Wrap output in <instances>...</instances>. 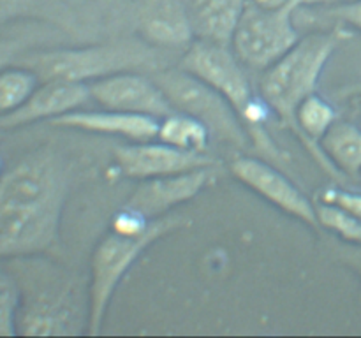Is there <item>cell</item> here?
<instances>
[{
    "label": "cell",
    "instance_id": "7c38bea8",
    "mask_svg": "<svg viewBox=\"0 0 361 338\" xmlns=\"http://www.w3.org/2000/svg\"><path fill=\"white\" fill-rule=\"evenodd\" d=\"M80 323V310L71 285L21 291L18 334H74L78 333L74 327Z\"/></svg>",
    "mask_w": 361,
    "mask_h": 338
},
{
    "label": "cell",
    "instance_id": "9a60e30c",
    "mask_svg": "<svg viewBox=\"0 0 361 338\" xmlns=\"http://www.w3.org/2000/svg\"><path fill=\"white\" fill-rule=\"evenodd\" d=\"M140 32L148 44L182 48L192 44L187 0H143Z\"/></svg>",
    "mask_w": 361,
    "mask_h": 338
},
{
    "label": "cell",
    "instance_id": "2e32d148",
    "mask_svg": "<svg viewBox=\"0 0 361 338\" xmlns=\"http://www.w3.org/2000/svg\"><path fill=\"white\" fill-rule=\"evenodd\" d=\"M245 6L247 0H187L194 39L231 46Z\"/></svg>",
    "mask_w": 361,
    "mask_h": 338
},
{
    "label": "cell",
    "instance_id": "5bb4252c",
    "mask_svg": "<svg viewBox=\"0 0 361 338\" xmlns=\"http://www.w3.org/2000/svg\"><path fill=\"white\" fill-rule=\"evenodd\" d=\"M53 125L66 127V129L85 130V132L106 134V136H118L129 141H148L157 139L159 120L147 115H133V113L113 111H76L66 113L59 118L51 120Z\"/></svg>",
    "mask_w": 361,
    "mask_h": 338
},
{
    "label": "cell",
    "instance_id": "d4e9b609",
    "mask_svg": "<svg viewBox=\"0 0 361 338\" xmlns=\"http://www.w3.org/2000/svg\"><path fill=\"white\" fill-rule=\"evenodd\" d=\"M4 173V158H2V154H0V176H2Z\"/></svg>",
    "mask_w": 361,
    "mask_h": 338
},
{
    "label": "cell",
    "instance_id": "3957f363",
    "mask_svg": "<svg viewBox=\"0 0 361 338\" xmlns=\"http://www.w3.org/2000/svg\"><path fill=\"white\" fill-rule=\"evenodd\" d=\"M344 39L342 30L312 34L300 39L286 55L264 69L259 80V95L295 136H298L296 108L317 90L324 67Z\"/></svg>",
    "mask_w": 361,
    "mask_h": 338
},
{
    "label": "cell",
    "instance_id": "277c9868",
    "mask_svg": "<svg viewBox=\"0 0 361 338\" xmlns=\"http://www.w3.org/2000/svg\"><path fill=\"white\" fill-rule=\"evenodd\" d=\"M187 224L189 220L180 215H166L155 218L140 234H120L109 229L108 234L97 243L92 254L88 285V334H97L101 331L113 294L134 263L162 236Z\"/></svg>",
    "mask_w": 361,
    "mask_h": 338
},
{
    "label": "cell",
    "instance_id": "30bf717a",
    "mask_svg": "<svg viewBox=\"0 0 361 338\" xmlns=\"http://www.w3.org/2000/svg\"><path fill=\"white\" fill-rule=\"evenodd\" d=\"M88 90L99 106L113 111L147 115L157 120L176 111L154 77L136 70H123L92 81Z\"/></svg>",
    "mask_w": 361,
    "mask_h": 338
},
{
    "label": "cell",
    "instance_id": "52a82bcc",
    "mask_svg": "<svg viewBox=\"0 0 361 338\" xmlns=\"http://www.w3.org/2000/svg\"><path fill=\"white\" fill-rule=\"evenodd\" d=\"M152 77L176 111L187 113L203 122L212 136L238 150H249L252 146L238 113L214 87L183 67L157 70Z\"/></svg>",
    "mask_w": 361,
    "mask_h": 338
},
{
    "label": "cell",
    "instance_id": "e0dca14e",
    "mask_svg": "<svg viewBox=\"0 0 361 338\" xmlns=\"http://www.w3.org/2000/svg\"><path fill=\"white\" fill-rule=\"evenodd\" d=\"M321 148L342 175H361V129L355 123L337 120L321 139Z\"/></svg>",
    "mask_w": 361,
    "mask_h": 338
},
{
    "label": "cell",
    "instance_id": "4fadbf2b",
    "mask_svg": "<svg viewBox=\"0 0 361 338\" xmlns=\"http://www.w3.org/2000/svg\"><path fill=\"white\" fill-rule=\"evenodd\" d=\"M90 97L87 83L74 81H41L28 101L16 111L0 118V130L20 129L42 120H55L66 113L76 111Z\"/></svg>",
    "mask_w": 361,
    "mask_h": 338
},
{
    "label": "cell",
    "instance_id": "ffe728a7",
    "mask_svg": "<svg viewBox=\"0 0 361 338\" xmlns=\"http://www.w3.org/2000/svg\"><path fill=\"white\" fill-rule=\"evenodd\" d=\"M316 215L317 225L328 229L344 242L361 245V220L358 217L345 211L344 208L323 201L316 204Z\"/></svg>",
    "mask_w": 361,
    "mask_h": 338
},
{
    "label": "cell",
    "instance_id": "484cf974",
    "mask_svg": "<svg viewBox=\"0 0 361 338\" xmlns=\"http://www.w3.org/2000/svg\"><path fill=\"white\" fill-rule=\"evenodd\" d=\"M360 104H361V92H360Z\"/></svg>",
    "mask_w": 361,
    "mask_h": 338
},
{
    "label": "cell",
    "instance_id": "ac0fdd59",
    "mask_svg": "<svg viewBox=\"0 0 361 338\" xmlns=\"http://www.w3.org/2000/svg\"><path fill=\"white\" fill-rule=\"evenodd\" d=\"M212 134L203 122L187 113L175 111L159 120L157 139L189 151H207Z\"/></svg>",
    "mask_w": 361,
    "mask_h": 338
},
{
    "label": "cell",
    "instance_id": "44dd1931",
    "mask_svg": "<svg viewBox=\"0 0 361 338\" xmlns=\"http://www.w3.org/2000/svg\"><path fill=\"white\" fill-rule=\"evenodd\" d=\"M20 308V282L13 273L0 270V337H14V334H18Z\"/></svg>",
    "mask_w": 361,
    "mask_h": 338
},
{
    "label": "cell",
    "instance_id": "d6986e66",
    "mask_svg": "<svg viewBox=\"0 0 361 338\" xmlns=\"http://www.w3.org/2000/svg\"><path fill=\"white\" fill-rule=\"evenodd\" d=\"M41 80L28 67L7 63L0 69V118L20 109L28 101Z\"/></svg>",
    "mask_w": 361,
    "mask_h": 338
},
{
    "label": "cell",
    "instance_id": "8992f818",
    "mask_svg": "<svg viewBox=\"0 0 361 338\" xmlns=\"http://www.w3.org/2000/svg\"><path fill=\"white\" fill-rule=\"evenodd\" d=\"M335 0H289L281 7H261L247 0L231 49L243 65L264 70L289 51L300 35L295 27V13L302 7L330 4Z\"/></svg>",
    "mask_w": 361,
    "mask_h": 338
},
{
    "label": "cell",
    "instance_id": "9c48e42d",
    "mask_svg": "<svg viewBox=\"0 0 361 338\" xmlns=\"http://www.w3.org/2000/svg\"><path fill=\"white\" fill-rule=\"evenodd\" d=\"M118 171L127 178L148 180L178 175L200 168L219 165V161L207 151H189L171 146L164 141H134L115 148Z\"/></svg>",
    "mask_w": 361,
    "mask_h": 338
},
{
    "label": "cell",
    "instance_id": "cb8c5ba5",
    "mask_svg": "<svg viewBox=\"0 0 361 338\" xmlns=\"http://www.w3.org/2000/svg\"><path fill=\"white\" fill-rule=\"evenodd\" d=\"M16 42H0V69L16 58Z\"/></svg>",
    "mask_w": 361,
    "mask_h": 338
},
{
    "label": "cell",
    "instance_id": "5b68a950",
    "mask_svg": "<svg viewBox=\"0 0 361 338\" xmlns=\"http://www.w3.org/2000/svg\"><path fill=\"white\" fill-rule=\"evenodd\" d=\"M155 62L154 51L145 44L134 42H113V44L88 46L80 49H51L32 53L14 58L13 63L28 67L41 81H87L101 80L123 70H137L152 67Z\"/></svg>",
    "mask_w": 361,
    "mask_h": 338
},
{
    "label": "cell",
    "instance_id": "603a6c76",
    "mask_svg": "<svg viewBox=\"0 0 361 338\" xmlns=\"http://www.w3.org/2000/svg\"><path fill=\"white\" fill-rule=\"evenodd\" d=\"M324 14L328 18H334V20L341 21V23L361 32V0L338 4V6H334L324 11Z\"/></svg>",
    "mask_w": 361,
    "mask_h": 338
},
{
    "label": "cell",
    "instance_id": "7402d4cb",
    "mask_svg": "<svg viewBox=\"0 0 361 338\" xmlns=\"http://www.w3.org/2000/svg\"><path fill=\"white\" fill-rule=\"evenodd\" d=\"M319 201L344 208L345 211H349V213H353L361 220V192L328 187L319 194Z\"/></svg>",
    "mask_w": 361,
    "mask_h": 338
},
{
    "label": "cell",
    "instance_id": "8fae6325",
    "mask_svg": "<svg viewBox=\"0 0 361 338\" xmlns=\"http://www.w3.org/2000/svg\"><path fill=\"white\" fill-rule=\"evenodd\" d=\"M219 165L192 169L178 175L141 180L122 208L140 215L145 220L166 217L180 204L194 199L217 178Z\"/></svg>",
    "mask_w": 361,
    "mask_h": 338
},
{
    "label": "cell",
    "instance_id": "ba28073f",
    "mask_svg": "<svg viewBox=\"0 0 361 338\" xmlns=\"http://www.w3.org/2000/svg\"><path fill=\"white\" fill-rule=\"evenodd\" d=\"M229 171L247 189L256 192L275 208L305 222L307 225H317L316 204L270 161L252 155H238L229 164Z\"/></svg>",
    "mask_w": 361,
    "mask_h": 338
},
{
    "label": "cell",
    "instance_id": "6da1fadb",
    "mask_svg": "<svg viewBox=\"0 0 361 338\" xmlns=\"http://www.w3.org/2000/svg\"><path fill=\"white\" fill-rule=\"evenodd\" d=\"M69 189V161L53 146L37 148L4 169L0 259L37 256L55 246Z\"/></svg>",
    "mask_w": 361,
    "mask_h": 338
},
{
    "label": "cell",
    "instance_id": "7a4b0ae2",
    "mask_svg": "<svg viewBox=\"0 0 361 338\" xmlns=\"http://www.w3.org/2000/svg\"><path fill=\"white\" fill-rule=\"evenodd\" d=\"M182 67L228 99L249 134L250 144L271 164H284L288 161V155L277 146L264 127L271 109L261 95H256L252 83L231 46L207 41L192 42L183 55Z\"/></svg>",
    "mask_w": 361,
    "mask_h": 338
}]
</instances>
